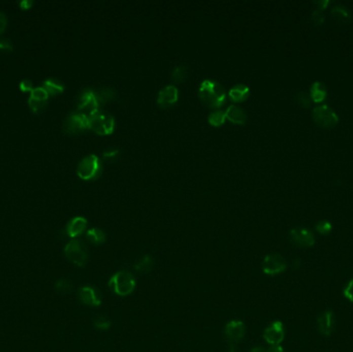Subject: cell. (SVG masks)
Segmentation results:
<instances>
[{"label":"cell","instance_id":"obj_1","mask_svg":"<svg viewBox=\"0 0 353 352\" xmlns=\"http://www.w3.org/2000/svg\"><path fill=\"white\" fill-rule=\"evenodd\" d=\"M199 98L210 108L222 107L226 101V91L223 86L214 80H203L198 89Z\"/></svg>","mask_w":353,"mask_h":352},{"label":"cell","instance_id":"obj_2","mask_svg":"<svg viewBox=\"0 0 353 352\" xmlns=\"http://www.w3.org/2000/svg\"><path fill=\"white\" fill-rule=\"evenodd\" d=\"M77 173L83 180H96L102 173L100 159L95 154H90L84 157L78 165Z\"/></svg>","mask_w":353,"mask_h":352},{"label":"cell","instance_id":"obj_3","mask_svg":"<svg viewBox=\"0 0 353 352\" xmlns=\"http://www.w3.org/2000/svg\"><path fill=\"white\" fill-rule=\"evenodd\" d=\"M110 288L120 297L129 296L135 289V280L131 273L127 271L118 272L109 281Z\"/></svg>","mask_w":353,"mask_h":352},{"label":"cell","instance_id":"obj_4","mask_svg":"<svg viewBox=\"0 0 353 352\" xmlns=\"http://www.w3.org/2000/svg\"><path fill=\"white\" fill-rule=\"evenodd\" d=\"M88 118H89V128L98 134H111L115 130V118L108 112L98 110L88 116Z\"/></svg>","mask_w":353,"mask_h":352},{"label":"cell","instance_id":"obj_5","mask_svg":"<svg viewBox=\"0 0 353 352\" xmlns=\"http://www.w3.org/2000/svg\"><path fill=\"white\" fill-rule=\"evenodd\" d=\"M65 257L78 267H84L88 260V251L81 240L74 239L64 247Z\"/></svg>","mask_w":353,"mask_h":352},{"label":"cell","instance_id":"obj_6","mask_svg":"<svg viewBox=\"0 0 353 352\" xmlns=\"http://www.w3.org/2000/svg\"><path fill=\"white\" fill-rule=\"evenodd\" d=\"M99 102L97 100L95 90L86 88L78 96L77 112L90 116L99 110Z\"/></svg>","mask_w":353,"mask_h":352},{"label":"cell","instance_id":"obj_7","mask_svg":"<svg viewBox=\"0 0 353 352\" xmlns=\"http://www.w3.org/2000/svg\"><path fill=\"white\" fill-rule=\"evenodd\" d=\"M313 120L323 128H332L339 122V117L330 107L323 104L316 107L313 112Z\"/></svg>","mask_w":353,"mask_h":352},{"label":"cell","instance_id":"obj_8","mask_svg":"<svg viewBox=\"0 0 353 352\" xmlns=\"http://www.w3.org/2000/svg\"><path fill=\"white\" fill-rule=\"evenodd\" d=\"M87 128H89V118L87 115L77 111L70 113L66 117L63 124V130L69 134L81 133Z\"/></svg>","mask_w":353,"mask_h":352},{"label":"cell","instance_id":"obj_9","mask_svg":"<svg viewBox=\"0 0 353 352\" xmlns=\"http://www.w3.org/2000/svg\"><path fill=\"white\" fill-rule=\"evenodd\" d=\"M287 268V262L280 254L267 255L262 262V271L267 275H278L283 273Z\"/></svg>","mask_w":353,"mask_h":352},{"label":"cell","instance_id":"obj_10","mask_svg":"<svg viewBox=\"0 0 353 352\" xmlns=\"http://www.w3.org/2000/svg\"><path fill=\"white\" fill-rule=\"evenodd\" d=\"M291 242L301 248H310L315 244L314 234L307 228L297 227L290 230Z\"/></svg>","mask_w":353,"mask_h":352},{"label":"cell","instance_id":"obj_11","mask_svg":"<svg viewBox=\"0 0 353 352\" xmlns=\"http://www.w3.org/2000/svg\"><path fill=\"white\" fill-rule=\"evenodd\" d=\"M285 331L281 321H274L263 332V338L267 343L271 346L280 345V343L284 340Z\"/></svg>","mask_w":353,"mask_h":352},{"label":"cell","instance_id":"obj_12","mask_svg":"<svg viewBox=\"0 0 353 352\" xmlns=\"http://www.w3.org/2000/svg\"><path fill=\"white\" fill-rule=\"evenodd\" d=\"M179 98V90L174 85H166L159 90L157 96V103L162 108H169L173 105Z\"/></svg>","mask_w":353,"mask_h":352},{"label":"cell","instance_id":"obj_13","mask_svg":"<svg viewBox=\"0 0 353 352\" xmlns=\"http://www.w3.org/2000/svg\"><path fill=\"white\" fill-rule=\"evenodd\" d=\"M48 98H49V94L43 86L36 87L30 92V97H29V100H28L29 107H30L33 113H39L46 107L48 102Z\"/></svg>","mask_w":353,"mask_h":352},{"label":"cell","instance_id":"obj_14","mask_svg":"<svg viewBox=\"0 0 353 352\" xmlns=\"http://www.w3.org/2000/svg\"><path fill=\"white\" fill-rule=\"evenodd\" d=\"M78 297H79V300L87 306L97 307V306H100V304H101L100 296H99L97 289L92 287V286L81 287L79 289Z\"/></svg>","mask_w":353,"mask_h":352},{"label":"cell","instance_id":"obj_15","mask_svg":"<svg viewBox=\"0 0 353 352\" xmlns=\"http://www.w3.org/2000/svg\"><path fill=\"white\" fill-rule=\"evenodd\" d=\"M317 329L323 336H331L335 329V316L330 310L321 313L317 318Z\"/></svg>","mask_w":353,"mask_h":352},{"label":"cell","instance_id":"obj_16","mask_svg":"<svg viewBox=\"0 0 353 352\" xmlns=\"http://www.w3.org/2000/svg\"><path fill=\"white\" fill-rule=\"evenodd\" d=\"M245 335V326L242 321L239 320H231L225 327V336L226 338L232 342L237 343L244 338Z\"/></svg>","mask_w":353,"mask_h":352},{"label":"cell","instance_id":"obj_17","mask_svg":"<svg viewBox=\"0 0 353 352\" xmlns=\"http://www.w3.org/2000/svg\"><path fill=\"white\" fill-rule=\"evenodd\" d=\"M86 227H87V219L82 216H78L69 220V222L67 223L66 233L68 237L75 239L85 231Z\"/></svg>","mask_w":353,"mask_h":352},{"label":"cell","instance_id":"obj_18","mask_svg":"<svg viewBox=\"0 0 353 352\" xmlns=\"http://www.w3.org/2000/svg\"><path fill=\"white\" fill-rule=\"evenodd\" d=\"M225 114H226V118L234 124L243 125L247 121L246 112L239 105L232 104L228 107V109L225 111Z\"/></svg>","mask_w":353,"mask_h":352},{"label":"cell","instance_id":"obj_19","mask_svg":"<svg viewBox=\"0 0 353 352\" xmlns=\"http://www.w3.org/2000/svg\"><path fill=\"white\" fill-rule=\"evenodd\" d=\"M250 94L249 87L244 84H238L230 88L228 91V96L232 101H244L248 98Z\"/></svg>","mask_w":353,"mask_h":352},{"label":"cell","instance_id":"obj_20","mask_svg":"<svg viewBox=\"0 0 353 352\" xmlns=\"http://www.w3.org/2000/svg\"><path fill=\"white\" fill-rule=\"evenodd\" d=\"M327 95H328L327 88L322 83L315 82L312 84L310 88V97L314 102L318 103L323 101L327 98Z\"/></svg>","mask_w":353,"mask_h":352},{"label":"cell","instance_id":"obj_21","mask_svg":"<svg viewBox=\"0 0 353 352\" xmlns=\"http://www.w3.org/2000/svg\"><path fill=\"white\" fill-rule=\"evenodd\" d=\"M43 87L49 95H57L63 92L64 85L57 79H48L44 82Z\"/></svg>","mask_w":353,"mask_h":352},{"label":"cell","instance_id":"obj_22","mask_svg":"<svg viewBox=\"0 0 353 352\" xmlns=\"http://www.w3.org/2000/svg\"><path fill=\"white\" fill-rule=\"evenodd\" d=\"M332 16L339 24H347L351 19V14L347 8L343 6H336L332 10Z\"/></svg>","mask_w":353,"mask_h":352},{"label":"cell","instance_id":"obj_23","mask_svg":"<svg viewBox=\"0 0 353 352\" xmlns=\"http://www.w3.org/2000/svg\"><path fill=\"white\" fill-rule=\"evenodd\" d=\"M86 238L88 241L91 242L92 244H95V245L103 244L107 240L105 232L102 229L96 228V227L88 230L86 233Z\"/></svg>","mask_w":353,"mask_h":352},{"label":"cell","instance_id":"obj_24","mask_svg":"<svg viewBox=\"0 0 353 352\" xmlns=\"http://www.w3.org/2000/svg\"><path fill=\"white\" fill-rule=\"evenodd\" d=\"M95 94H96V97H97L99 104H103V103L114 99L117 95V92L115 89H113V88H111V87H103V88H100V89H98V90H95Z\"/></svg>","mask_w":353,"mask_h":352},{"label":"cell","instance_id":"obj_25","mask_svg":"<svg viewBox=\"0 0 353 352\" xmlns=\"http://www.w3.org/2000/svg\"><path fill=\"white\" fill-rule=\"evenodd\" d=\"M153 267L154 259L149 255L144 256L134 265V269L140 273H149L153 269Z\"/></svg>","mask_w":353,"mask_h":352},{"label":"cell","instance_id":"obj_26","mask_svg":"<svg viewBox=\"0 0 353 352\" xmlns=\"http://www.w3.org/2000/svg\"><path fill=\"white\" fill-rule=\"evenodd\" d=\"M225 119H226L225 111H221V110L212 112L208 117L209 123L213 126H221L224 123Z\"/></svg>","mask_w":353,"mask_h":352},{"label":"cell","instance_id":"obj_27","mask_svg":"<svg viewBox=\"0 0 353 352\" xmlns=\"http://www.w3.org/2000/svg\"><path fill=\"white\" fill-rule=\"evenodd\" d=\"M188 74V67L184 64L176 66L172 73H171V80L174 83H181L185 80V78L187 77Z\"/></svg>","mask_w":353,"mask_h":352},{"label":"cell","instance_id":"obj_28","mask_svg":"<svg viewBox=\"0 0 353 352\" xmlns=\"http://www.w3.org/2000/svg\"><path fill=\"white\" fill-rule=\"evenodd\" d=\"M315 228L317 232L322 234V236H328V234H330L333 230V225L328 220H321L316 224Z\"/></svg>","mask_w":353,"mask_h":352},{"label":"cell","instance_id":"obj_29","mask_svg":"<svg viewBox=\"0 0 353 352\" xmlns=\"http://www.w3.org/2000/svg\"><path fill=\"white\" fill-rule=\"evenodd\" d=\"M111 325H112L111 320L105 316H98L94 319V327L98 330L107 331L111 328Z\"/></svg>","mask_w":353,"mask_h":352},{"label":"cell","instance_id":"obj_30","mask_svg":"<svg viewBox=\"0 0 353 352\" xmlns=\"http://www.w3.org/2000/svg\"><path fill=\"white\" fill-rule=\"evenodd\" d=\"M296 101L303 108H310L312 104V99L309 94L305 92H298L296 94Z\"/></svg>","mask_w":353,"mask_h":352},{"label":"cell","instance_id":"obj_31","mask_svg":"<svg viewBox=\"0 0 353 352\" xmlns=\"http://www.w3.org/2000/svg\"><path fill=\"white\" fill-rule=\"evenodd\" d=\"M55 289L60 293H67L72 290V283L67 279H60L56 282Z\"/></svg>","mask_w":353,"mask_h":352},{"label":"cell","instance_id":"obj_32","mask_svg":"<svg viewBox=\"0 0 353 352\" xmlns=\"http://www.w3.org/2000/svg\"><path fill=\"white\" fill-rule=\"evenodd\" d=\"M325 13H323V10L321 9H316L313 14H312V21L313 23L316 25V26H320L323 24V22H325Z\"/></svg>","mask_w":353,"mask_h":352},{"label":"cell","instance_id":"obj_33","mask_svg":"<svg viewBox=\"0 0 353 352\" xmlns=\"http://www.w3.org/2000/svg\"><path fill=\"white\" fill-rule=\"evenodd\" d=\"M343 296L349 302L353 303V279L349 280V282L345 285V287L343 289Z\"/></svg>","mask_w":353,"mask_h":352},{"label":"cell","instance_id":"obj_34","mask_svg":"<svg viewBox=\"0 0 353 352\" xmlns=\"http://www.w3.org/2000/svg\"><path fill=\"white\" fill-rule=\"evenodd\" d=\"M0 51L12 52L13 51L12 42L10 40H7V39H0Z\"/></svg>","mask_w":353,"mask_h":352},{"label":"cell","instance_id":"obj_35","mask_svg":"<svg viewBox=\"0 0 353 352\" xmlns=\"http://www.w3.org/2000/svg\"><path fill=\"white\" fill-rule=\"evenodd\" d=\"M20 89L24 92H31L33 90V85L30 80H23L20 83Z\"/></svg>","mask_w":353,"mask_h":352},{"label":"cell","instance_id":"obj_36","mask_svg":"<svg viewBox=\"0 0 353 352\" xmlns=\"http://www.w3.org/2000/svg\"><path fill=\"white\" fill-rule=\"evenodd\" d=\"M119 153H120V151L118 149H109V150H105L103 152L102 156H103V159L111 160V159L116 158L118 155H119Z\"/></svg>","mask_w":353,"mask_h":352},{"label":"cell","instance_id":"obj_37","mask_svg":"<svg viewBox=\"0 0 353 352\" xmlns=\"http://www.w3.org/2000/svg\"><path fill=\"white\" fill-rule=\"evenodd\" d=\"M7 25H8L7 16L3 12H0V34H2L6 30Z\"/></svg>","mask_w":353,"mask_h":352},{"label":"cell","instance_id":"obj_38","mask_svg":"<svg viewBox=\"0 0 353 352\" xmlns=\"http://www.w3.org/2000/svg\"><path fill=\"white\" fill-rule=\"evenodd\" d=\"M19 5L23 10H28L33 6V2H31V0H21Z\"/></svg>","mask_w":353,"mask_h":352},{"label":"cell","instance_id":"obj_39","mask_svg":"<svg viewBox=\"0 0 353 352\" xmlns=\"http://www.w3.org/2000/svg\"><path fill=\"white\" fill-rule=\"evenodd\" d=\"M267 352H284V349L280 345H273L267 350Z\"/></svg>","mask_w":353,"mask_h":352},{"label":"cell","instance_id":"obj_40","mask_svg":"<svg viewBox=\"0 0 353 352\" xmlns=\"http://www.w3.org/2000/svg\"><path fill=\"white\" fill-rule=\"evenodd\" d=\"M316 5L318 6V9L325 10L330 5V2H329V0H321V2H317Z\"/></svg>","mask_w":353,"mask_h":352},{"label":"cell","instance_id":"obj_41","mask_svg":"<svg viewBox=\"0 0 353 352\" xmlns=\"http://www.w3.org/2000/svg\"><path fill=\"white\" fill-rule=\"evenodd\" d=\"M250 352H267V350L262 347H254L251 349Z\"/></svg>","mask_w":353,"mask_h":352},{"label":"cell","instance_id":"obj_42","mask_svg":"<svg viewBox=\"0 0 353 352\" xmlns=\"http://www.w3.org/2000/svg\"><path fill=\"white\" fill-rule=\"evenodd\" d=\"M229 352H240V351H239V349H238L237 347H235V346H231Z\"/></svg>","mask_w":353,"mask_h":352}]
</instances>
